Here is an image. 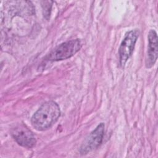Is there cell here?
Here are the masks:
<instances>
[{"instance_id": "5b68a950", "label": "cell", "mask_w": 158, "mask_h": 158, "mask_svg": "<svg viewBox=\"0 0 158 158\" xmlns=\"http://www.w3.org/2000/svg\"><path fill=\"white\" fill-rule=\"evenodd\" d=\"M11 135L15 141L20 146L31 148H33L36 142L35 135L25 125L20 124L14 128Z\"/></svg>"}, {"instance_id": "7a4b0ae2", "label": "cell", "mask_w": 158, "mask_h": 158, "mask_svg": "<svg viewBox=\"0 0 158 158\" xmlns=\"http://www.w3.org/2000/svg\"><path fill=\"white\" fill-rule=\"evenodd\" d=\"M81 46L82 43L80 39L71 40L54 48L45 58L49 61L67 59L75 54L81 49Z\"/></svg>"}, {"instance_id": "52a82bcc", "label": "cell", "mask_w": 158, "mask_h": 158, "mask_svg": "<svg viewBox=\"0 0 158 158\" xmlns=\"http://www.w3.org/2000/svg\"><path fill=\"white\" fill-rule=\"evenodd\" d=\"M52 4V1H41V6H42V8H43V15L45 17V19L47 20H48L50 17Z\"/></svg>"}, {"instance_id": "6da1fadb", "label": "cell", "mask_w": 158, "mask_h": 158, "mask_svg": "<svg viewBox=\"0 0 158 158\" xmlns=\"http://www.w3.org/2000/svg\"><path fill=\"white\" fill-rule=\"evenodd\" d=\"M60 115L59 105L53 101L43 103L35 112L31 118L32 126L38 131L51 128Z\"/></svg>"}, {"instance_id": "277c9868", "label": "cell", "mask_w": 158, "mask_h": 158, "mask_svg": "<svg viewBox=\"0 0 158 158\" xmlns=\"http://www.w3.org/2000/svg\"><path fill=\"white\" fill-rule=\"evenodd\" d=\"M104 123H101L90 133L80 147L81 154H88L100 146L104 137Z\"/></svg>"}, {"instance_id": "3957f363", "label": "cell", "mask_w": 158, "mask_h": 158, "mask_svg": "<svg viewBox=\"0 0 158 158\" xmlns=\"http://www.w3.org/2000/svg\"><path fill=\"white\" fill-rule=\"evenodd\" d=\"M139 36V31L135 29L127 32L118 48L119 60L121 66H124L133 52L135 46Z\"/></svg>"}, {"instance_id": "8992f818", "label": "cell", "mask_w": 158, "mask_h": 158, "mask_svg": "<svg viewBox=\"0 0 158 158\" xmlns=\"http://www.w3.org/2000/svg\"><path fill=\"white\" fill-rule=\"evenodd\" d=\"M148 46L146 59L147 68L152 67L157 59V35L154 30H151L148 33Z\"/></svg>"}]
</instances>
